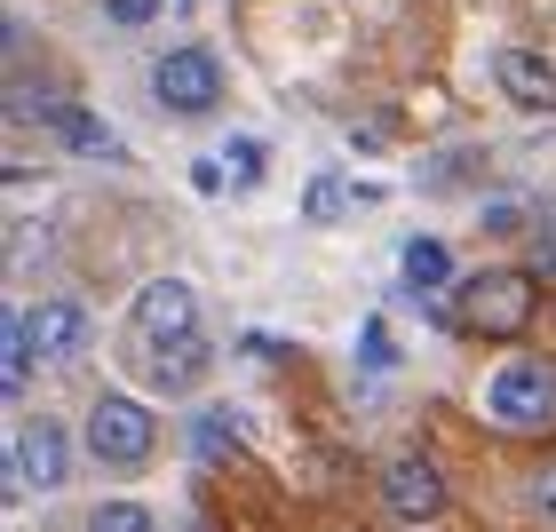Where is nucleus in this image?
<instances>
[{
    "label": "nucleus",
    "instance_id": "nucleus-1",
    "mask_svg": "<svg viewBox=\"0 0 556 532\" xmlns=\"http://www.w3.org/2000/svg\"><path fill=\"white\" fill-rule=\"evenodd\" d=\"M533 318H541V278H533V270H477V278L453 287V326H462V334L509 342V334H525Z\"/></svg>",
    "mask_w": 556,
    "mask_h": 532
},
{
    "label": "nucleus",
    "instance_id": "nucleus-2",
    "mask_svg": "<svg viewBox=\"0 0 556 532\" xmlns=\"http://www.w3.org/2000/svg\"><path fill=\"white\" fill-rule=\"evenodd\" d=\"M485 421H501V429H548L556 421V366L548 358H501L485 373Z\"/></svg>",
    "mask_w": 556,
    "mask_h": 532
},
{
    "label": "nucleus",
    "instance_id": "nucleus-3",
    "mask_svg": "<svg viewBox=\"0 0 556 532\" xmlns=\"http://www.w3.org/2000/svg\"><path fill=\"white\" fill-rule=\"evenodd\" d=\"M151 445H160V421H151V405L119 397V390H104V397L88 405V461H104V469H143Z\"/></svg>",
    "mask_w": 556,
    "mask_h": 532
},
{
    "label": "nucleus",
    "instance_id": "nucleus-4",
    "mask_svg": "<svg viewBox=\"0 0 556 532\" xmlns=\"http://www.w3.org/2000/svg\"><path fill=\"white\" fill-rule=\"evenodd\" d=\"M72 477V438H64V421H16V438H9V501L24 493H56Z\"/></svg>",
    "mask_w": 556,
    "mask_h": 532
},
{
    "label": "nucleus",
    "instance_id": "nucleus-5",
    "mask_svg": "<svg viewBox=\"0 0 556 532\" xmlns=\"http://www.w3.org/2000/svg\"><path fill=\"white\" fill-rule=\"evenodd\" d=\"M128 318H136V342H143V350L191 342V334H199V294H191V278H143Z\"/></svg>",
    "mask_w": 556,
    "mask_h": 532
},
{
    "label": "nucleus",
    "instance_id": "nucleus-6",
    "mask_svg": "<svg viewBox=\"0 0 556 532\" xmlns=\"http://www.w3.org/2000/svg\"><path fill=\"white\" fill-rule=\"evenodd\" d=\"M151 96H160L167 112H215L223 104V64L207 48H167V56L151 64Z\"/></svg>",
    "mask_w": 556,
    "mask_h": 532
},
{
    "label": "nucleus",
    "instance_id": "nucleus-7",
    "mask_svg": "<svg viewBox=\"0 0 556 532\" xmlns=\"http://www.w3.org/2000/svg\"><path fill=\"white\" fill-rule=\"evenodd\" d=\"M382 509L397 524H438L445 517V477L429 453H390V469H382Z\"/></svg>",
    "mask_w": 556,
    "mask_h": 532
},
{
    "label": "nucleus",
    "instance_id": "nucleus-8",
    "mask_svg": "<svg viewBox=\"0 0 556 532\" xmlns=\"http://www.w3.org/2000/svg\"><path fill=\"white\" fill-rule=\"evenodd\" d=\"M24 334H33V358L40 366H64V358H80V350H88V311L72 294H48L40 311H24Z\"/></svg>",
    "mask_w": 556,
    "mask_h": 532
},
{
    "label": "nucleus",
    "instance_id": "nucleus-9",
    "mask_svg": "<svg viewBox=\"0 0 556 532\" xmlns=\"http://www.w3.org/2000/svg\"><path fill=\"white\" fill-rule=\"evenodd\" d=\"M493 88L509 96L517 112H556V64L533 48H501L493 56Z\"/></svg>",
    "mask_w": 556,
    "mask_h": 532
},
{
    "label": "nucleus",
    "instance_id": "nucleus-10",
    "mask_svg": "<svg viewBox=\"0 0 556 532\" xmlns=\"http://www.w3.org/2000/svg\"><path fill=\"white\" fill-rule=\"evenodd\" d=\"M143 382H151V390H167V397H184V390H199V382H207V334L143 350Z\"/></svg>",
    "mask_w": 556,
    "mask_h": 532
},
{
    "label": "nucleus",
    "instance_id": "nucleus-11",
    "mask_svg": "<svg viewBox=\"0 0 556 532\" xmlns=\"http://www.w3.org/2000/svg\"><path fill=\"white\" fill-rule=\"evenodd\" d=\"M40 128L48 136H64L80 160H128V143H119L96 112H80V104H40Z\"/></svg>",
    "mask_w": 556,
    "mask_h": 532
},
{
    "label": "nucleus",
    "instance_id": "nucleus-12",
    "mask_svg": "<svg viewBox=\"0 0 556 532\" xmlns=\"http://www.w3.org/2000/svg\"><path fill=\"white\" fill-rule=\"evenodd\" d=\"M397 278H406L414 294H445L453 287V246L445 239H406L397 246Z\"/></svg>",
    "mask_w": 556,
    "mask_h": 532
},
{
    "label": "nucleus",
    "instance_id": "nucleus-13",
    "mask_svg": "<svg viewBox=\"0 0 556 532\" xmlns=\"http://www.w3.org/2000/svg\"><path fill=\"white\" fill-rule=\"evenodd\" d=\"M33 334H24V311H9V326H0V390L9 397H24L33 390Z\"/></svg>",
    "mask_w": 556,
    "mask_h": 532
},
{
    "label": "nucleus",
    "instance_id": "nucleus-14",
    "mask_svg": "<svg viewBox=\"0 0 556 532\" xmlns=\"http://www.w3.org/2000/svg\"><path fill=\"white\" fill-rule=\"evenodd\" d=\"M88 532H151V509H143V501H96Z\"/></svg>",
    "mask_w": 556,
    "mask_h": 532
},
{
    "label": "nucleus",
    "instance_id": "nucleus-15",
    "mask_svg": "<svg viewBox=\"0 0 556 532\" xmlns=\"http://www.w3.org/2000/svg\"><path fill=\"white\" fill-rule=\"evenodd\" d=\"M223 175H231L239 191H255V183H263V143H247V136H231V143H223Z\"/></svg>",
    "mask_w": 556,
    "mask_h": 532
},
{
    "label": "nucleus",
    "instance_id": "nucleus-16",
    "mask_svg": "<svg viewBox=\"0 0 556 532\" xmlns=\"http://www.w3.org/2000/svg\"><path fill=\"white\" fill-rule=\"evenodd\" d=\"M342 207H350L342 175H311V191H302V215H311V223H334Z\"/></svg>",
    "mask_w": 556,
    "mask_h": 532
},
{
    "label": "nucleus",
    "instance_id": "nucleus-17",
    "mask_svg": "<svg viewBox=\"0 0 556 532\" xmlns=\"http://www.w3.org/2000/svg\"><path fill=\"white\" fill-rule=\"evenodd\" d=\"M231 445H239V421L231 414H199V453H207V461H223Z\"/></svg>",
    "mask_w": 556,
    "mask_h": 532
},
{
    "label": "nucleus",
    "instance_id": "nucleus-18",
    "mask_svg": "<svg viewBox=\"0 0 556 532\" xmlns=\"http://www.w3.org/2000/svg\"><path fill=\"white\" fill-rule=\"evenodd\" d=\"M477 223H485L493 239H509V231H525V199H485V207H477Z\"/></svg>",
    "mask_w": 556,
    "mask_h": 532
},
{
    "label": "nucleus",
    "instance_id": "nucleus-19",
    "mask_svg": "<svg viewBox=\"0 0 556 532\" xmlns=\"http://www.w3.org/2000/svg\"><path fill=\"white\" fill-rule=\"evenodd\" d=\"M358 350H366V366H374V373H390V358H397V350H390V326H382V318H366Z\"/></svg>",
    "mask_w": 556,
    "mask_h": 532
},
{
    "label": "nucleus",
    "instance_id": "nucleus-20",
    "mask_svg": "<svg viewBox=\"0 0 556 532\" xmlns=\"http://www.w3.org/2000/svg\"><path fill=\"white\" fill-rule=\"evenodd\" d=\"M525 501H533V517H548V524H556V461L533 477V485H525Z\"/></svg>",
    "mask_w": 556,
    "mask_h": 532
},
{
    "label": "nucleus",
    "instance_id": "nucleus-21",
    "mask_svg": "<svg viewBox=\"0 0 556 532\" xmlns=\"http://www.w3.org/2000/svg\"><path fill=\"white\" fill-rule=\"evenodd\" d=\"M533 263H541V270H556V207H548V215H533Z\"/></svg>",
    "mask_w": 556,
    "mask_h": 532
},
{
    "label": "nucleus",
    "instance_id": "nucleus-22",
    "mask_svg": "<svg viewBox=\"0 0 556 532\" xmlns=\"http://www.w3.org/2000/svg\"><path fill=\"white\" fill-rule=\"evenodd\" d=\"M104 9H112V24H151V16H160V0H104Z\"/></svg>",
    "mask_w": 556,
    "mask_h": 532
}]
</instances>
